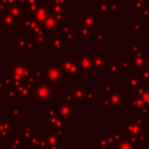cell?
I'll use <instances>...</instances> for the list:
<instances>
[{"label":"cell","mask_w":149,"mask_h":149,"mask_svg":"<svg viewBox=\"0 0 149 149\" xmlns=\"http://www.w3.org/2000/svg\"><path fill=\"white\" fill-rule=\"evenodd\" d=\"M123 128H125V134L130 136L132 140L136 141L137 139L140 140V136H143V128L141 125L132 121V122H128L126 125H123Z\"/></svg>","instance_id":"6da1fadb"},{"label":"cell","mask_w":149,"mask_h":149,"mask_svg":"<svg viewBox=\"0 0 149 149\" xmlns=\"http://www.w3.org/2000/svg\"><path fill=\"white\" fill-rule=\"evenodd\" d=\"M29 149H44L45 148V137H41L38 132L28 142Z\"/></svg>","instance_id":"7a4b0ae2"},{"label":"cell","mask_w":149,"mask_h":149,"mask_svg":"<svg viewBox=\"0 0 149 149\" xmlns=\"http://www.w3.org/2000/svg\"><path fill=\"white\" fill-rule=\"evenodd\" d=\"M20 136L22 137V140L28 143L29 140L34 136V126L33 125H28V126H21L20 127Z\"/></svg>","instance_id":"3957f363"},{"label":"cell","mask_w":149,"mask_h":149,"mask_svg":"<svg viewBox=\"0 0 149 149\" xmlns=\"http://www.w3.org/2000/svg\"><path fill=\"white\" fill-rule=\"evenodd\" d=\"M13 136V127L12 123H9V121H5L2 123H0V137L1 139H7Z\"/></svg>","instance_id":"277c9868"},{"label":"cell","mask_w":149,"mask_h":149,"mask_svg":"<svg viewBox=\"0 0 149 149\" xmlns=\"http://www.w3.org/2000/svg\"><path fill=\"white\" fill-rule=\"evenodd\" d=\"M26 142L22 140L21 136H10L9 137V144L8 149H24Z\"/></svg>","instance_id":"5b68a950"},{"label":"cell","mask_w":149,"mask_h":149,"mask_svg":"<svg viewBox=\"0 0 149 149\" xmlns=\"http://www.w3.org/2000/svg\"><path fill=\"white\" fill-rule=\"evenodd\" d=\"M116 149H136V143L134 140H120L116 142Z\"/></svg>","instance_id":"8992f818"},{"label":"cell","mask_w":149,"mask_h":149,"mask_svg":"<svg viewBox=\"0 0 149 149\" xmlns=\"http://www.w3.org/2000/svg\"><path fill=\"white\" fill-rule=\"evenodd\" d=\"M139 149H149V146H144V144H142L141 147H139Z\"/></svg>","instance_id":"52a82bcc"},{"label":"cell","mask_w":149,"mask_h":149,"mask_svg":"<svg viewBox=\"0 0 149 149\" xmlns=\"http://www.w3.org/2000/svg\"><path fill=\"white\" fill-rule=\"evenodd\" d=\"M2 143H3V139H1V137H0V149H3Z\"/></svg>","instance_id":"ba28073f"}]
</instances>
